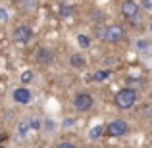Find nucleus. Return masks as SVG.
<instances>
[{
    "label": "nucleus",
    "instance_id": "1",
    "mask_svg": "<svg viewBox=\"0 0 152 148\" xmlns=\"http://www.w3.org/2000/svg\"><path fill=\"white\" fill-rule=\"evenodd\" d=\"M139 100V93L131 87H125V89H119L114 96V104L119 108V110H129L137 104Z\"/></svg>",
    "mask_w": 152,
    "mask_h": 148
},
{
    "label": "nucleus",
    "instance_id": "2",
    "mask_svg": "<svg viewBox=\"0 0 152 148\" xmlns=\"http://www.w3.org/2000/svg\"><path fill=\"white\" fill-rule=\"evenodd\" d=\"M98 37L106 42L118 44L125 39V29L121 25H108V27H98Z\"/></svg>",
    "mask_w": 152,
    "mask_h": 148
},
{
    "label": "nucleus",
    "instance_id": "3",
    "mask_svg": "<svg viewBox=\"0 0 152 148\" xmlns=\"http://www.w3.org/2000/svg\"><path fill=\"white\" fill-rule=\"evenodd\" d=\"M104 133L110 135V137H125L129 133V123L125 119H114L104 127Z\"/></svg>",
    "mask_w": 152,
    "mask_h": 148
},
{
    "label": "nucleus",
    "instance_id": "4",
    "mask_svg": "<svg viewBox=\"0 0 152 148\" xmlns=\"http://www.w3.org/2000/svg\"><path fill=\"white\" fill-rule=\"evenodd\" d=\"M94 106V96L89 93H79L73 96V108L77 112H89Z\"/></svg>",
    "mask_w": 152,
    "mask_h": 148
},
{
    "label": "nucleus",
    "instance_id": "5",
    "mask_svg": "<svg viewBox=\"0 0 152 148\" xmlns=\"http://www.w3.org/2000/svg\"><path fill=\"white\" fill-rule=\"evenodd\" d=\"M12 98H14V102L25 106V104L33 102V93H31L27 87H18V89H14V93H12Z\"/></svg>",
    "mask_w": 152,
    "mask_h": 148
},
{
    "label": "nucleus",
    "instance_id": "6",
    "mask_svg": "<svg viewBox=\"0 0 152 148\" xmlns=\"http://www.w3.org/2000/svg\"><path fill=\"white\" fill-rule=\"evenodd\" d=\"M119 10H121V14L127 19H137L139 17V4L135 0H121Z\"/></svg>",
    "mask_w": 152,
    "mask_h": 148
},
{
    "label": "nucleus",
    "instance_id": "7",
    "mask_svg": "<svg viewBox=\"0 0 152 148\" xmlns=\"http://www.w3.org/2000/svg\"><path fill=\"white\" fill-rule=\"evenodd\" d=\"M12 37H14L15 42H29L33 39V29L29 25H18L12 33Z\"/></svg>",
    "mask_w": 152,
    "mask_h": 148
},
{
    "label": "nucleus",
    "instance_id": "8",
    "mask_svg": "<svg viewBox=\"0 0 152 148\" xmlns=\"http://www.w3.org/2000/svg\"><path fill=\"white\" fill-rule=\"evenodd\" d=\"M35 58H37V62L41 63V66H50L52 60H54V52L50 48H45V46H41L37 52H35Z\"/></svg>",
    "mask_w": 152,
    "mask_h": 148
},
{
    "label": "nucleus",
    "instance_id": "9",
    "mask_svg": "<svg viewBox=\"0 0 152 148\" xmlns=\"http://www.w3.org/2000/svg\"><path fill=\"white\" fill-rule=\"evenodd\" d=\"M69 66L75 67V69H83V67L87 66L85 56H83V54H73V56L69 58Z\"/></svg>",
    "mask_w": 152,
    "mask_h": 148
},
{
    "label": "nucleus",
    "instance_id": "10",
    "mask_svg": "<svg viewBox=\"0 0 152 148\" xmlns=\"http://www.w3.org/2000/svg\"><path fill=\"white\" fill-rule=\"evenodd\" d=\"M27 123H29V129H33V131H41L42 129V121L39 117H29Z\"/></svg>",
    "mask_w": 152,
    "mask_h": 148
},
{
    "label": "nucleus",
    "instance_id": "11",
    "mask_svg": "<svg viewBox=\"0 0 152 148\" xmlns=\"http://www.w3.org/2000/svg\"><path fill=\"white\" fill-rule=\"evenodd\" d=\"M110 75H112L110 69H98L96 73L93 75V79H94V81H104V79H108Z\"/></svg>",
    "mask_w": 152,
    "mask_h": 148
},
{
    "label": "nucleus",
    "instance_id": "12",
    "mask_svg": "<svg viewBox=\"0 0 152 148\" xmlns=\"http://www.w3.org/2000/svg\"><path fill=\"white\" fill-rule=\"evenodd\" d=\"M77 42H79V46H81V48H89V46H91V37H89V35H79V37H77Z\"/></svg>",
    "mask_w": 152,
    "mask_h": 148
},
{
    "label": "nucleus",
    "instance_id": "13",
    "mask_svg": "<svg viewBox=\"0 0 152 148\" xmlns=\"http://www.w3.org/2000/svg\"><path fill=\"white\" fill-rule=\"evenodd\" d=\"M27 129H29V123H27V119H23V121H19V125H18V135L19 137H25L27 135Z\"/></svg>",
    "mask_w": 152,
    "mask_h": 148
},
{
    "label": "nucleus",
    "instance_id": "14",
    "mask_svg": "<svg viewBox=\"0 0 152 148\" xmlns=\"http://www.w3.org/2000/svg\"><path fill=\"white\" fill-rule=\"evenodd\" d=\"M139 114L142 115V117H152V104L148 102V104H145V106L139 110Z\"/></svg>",
    "mask_w": 152,
    "mask_h": 148
},
{
    "label": "nucleus",
    "instance_id": "15",
    "mask_svg": "<svg viewBox=\"0 0 152 148\" xmlns=\"http://www.w3.org/2000/svg\"><path fill=\"white\" fill-rule=\"evenodd\" d=\"M102 133H104V125H96V127H93V131L89 133V137H91V139L94 141V139H98V137H100Z\"/></svg>",
    "mask_w": 152,
    "mask_h": 148
},
{
    "label": "nucleus",
    "instance_id": "16",
    "mask_svg": "<svg viewBox=\"0 0 152 148\" xmlns=\"http://www.w3.org/2000/svg\"><path fill=\"white\" fill-rule=\"evenodd\" d=\"M31 81H33V71H31V69L23 71V73H21V83L27 85V83H31Z\"/></svg>",
    "mask_w": 152,
    "mask_h": 148
},
{
    "label": "nucleus",
    "instance_id": "17",
    "mask_svg": "<svg viewBox=\"0 0 152 148\" xmlns=\"http://www.w3.org/2000/svg\"><path fill=\"white\" fill-rule=\"evenodd\" d=\"M54 148H77V146H75L73 142H69V141H62V142H58Z\"/></svg>",
    "mask_w": 152,
    "mask_h": 148
},
{
    "label": "nucleus",
    "instance_id": "18",
    "mask_svg": "<svg viewBox=\"0 0 152 148\" xmlns=\"http://www.w3.org/2000/svg\"><path fill=\"white\" fill-rule=\"evenodd\" d=\"M60 14H62L64 17H66V15H69V14H71V6H69V4H62V8H60Z\"/></svg>",
    "mask_w": 152,
    "mask_h": 148
},
{
    "label": "nucleus",
    "instance_id": "19",
    "mask_svg": "<svg viewBox=\"0 0 152 148\" xmlns=\"http://www.w3.org/2000/svg\"><path fill=\"white\" fill-rule=\"evenodd\" d=\"M4 21H8V12L4 8H0V23H4Z\"/></svg>",
    "mask_w": 152,
    "mask_h": 148
},
{
    "label": "nucleus",
    "instance_id": "20",
    "mask_svg": "<svg viewBox=\"0 0 152 148\" xmlns=\"http://www.w3.org/2000/svg\"><path fill=\"white\" fill-rule=\"evenodd\" d=\"M145 6L148 8V10H152V0H145Z\"/></svg>",
    "mask_w": 152,
    "mask_h": 148
},
{
    "label": "nucleus",
    "instance_id": "21",
    "mask_svg": "<svg viewBox=\"0 0 152 148\" xmlns=\"http://www.w3.org/2000/svg\"><path fill=\"white\" fill-rule=\"evenodd\" d=\"M0 148H6V146H4V144H0Z\"/></svg>",
    "mask_w": 152,
    "mask_h": 148
},
{
    "label": "nucleus",
    "instance_id": "22",
    "mask_svg": "<svg viewBox=\"0 0 152 148\" xmlns=\"http://www.w3.org/2000/svg\"><path fill=\"white\" fill-rule=\"evenodd\" d=\"M15 2H23V0H15Z\"/></svg>",
    "mask_w": 152,
    "mask_h": 148
},
{
    "label": "nucleus",
    "instance_id": "23",
    "mask_svg": "<svg viewBox=\"0 0 152 148\" xmlns=\"http://www.w3.org/2000/svg\"><path fill=\"white\" fill-rule=\"evenodd\" d=\"M0 129H2V123H0Z\"/></svg>",
    "mask_w": 152,
    "mask_h": 148
}]
</instances>
